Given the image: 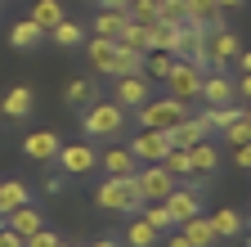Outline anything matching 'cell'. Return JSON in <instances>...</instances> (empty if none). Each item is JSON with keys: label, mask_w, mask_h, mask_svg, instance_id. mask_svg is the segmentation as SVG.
<instances>
[{"label": "cell", "mask_w": 251, "mask_h": 247, "mask_svg": "<svg viewBox=\"0 0 251 247\" xmlns=\"http://www.w3.org/2000/svg\"><path fill=\"white\" fill-rule=\"evenodd\" d=\"M126 126H130V112H126L117 99H94V104H85L81 108V131H85V139H117V135H126Z\"/></svg>", "instance_id": "6da1fadb"}, {"label": "cell", "mask_w": 251, "mask_h": 247, "mask_svg": "<svg viewBox=\"0 0 251 247\" xmlns=\"http://www.w3.org/2000/svg\"><path fill=\"white\" fill-rule=\"evenodd\" d=\"M94 202H99L103 211H121V216H130V211L144 207V193H139L135 175H108L99 189H94Z\"/></svg>", "instance_id": "7a4b0ae2"}, {"label": "cell", "mask_w": 251, "mask_h": 247, "mask_svg": "<svg viewBox=\"0 0 251 247\" xmlns=\"http://www.w3.org/2000/svg\"><path fill=\"white\" fill-rule=\"evenodd\" d=\"M184 117H188V104H184V99L157 95V99H148V104L135 108V126H139V131H171L175 121H184Z\"/></svg>", "instance_id": "3957f363"}, {"label": "cell", "mask_w": 251, "mask_h": 247, "mask_svg": "<svg viewBox=\"0 0 251 247\" xmlns=\"http://www.w3.org/2000/svg\"><path fill=\"white\" fill-rule=\"evenodd\" d=\"M175 58H188V63H198L202 72L211 68V32L206 27H193L184 23L179 27V45H175Z\"/></svg>", "instance_id": "277c9868"}, {"label": "cell", "mask_w": 251, "mask_h": 247, "mask_svg": "<svg viewBox=\"0 0 251 247\" xmlns=\"http://www.w3.org/2000/svg\"><path fill=\"white\" fill-rule=\"evenodd\" d=\"M54 166L63 175H90L94 166H99V148H94V139H81V144H63Z\"/></svg>", "instance_id": "5b68a950"}, {"label": "cell", "mask_w": 251, "mask_h": 247, "mask_svg": "<svg viewBox=\"0 0 251 247\" xmlns=\"http://www.w3.org/2000/svg\"><path fill=\"white\" fill-rule=\"evenodd\" d=\"M198 90H202V68L188 63V58H175V68L166 72V95L188 104V99H198Z\"/></svg>", "instance_id": "8992f818"}, {"label": "cell", "mask_w": 251, "mask_h": 247, "mask_svg": "<svg viewBox=\"0 0 251 247\" xmlns=\"http://www.w3.org/2000/svg\"><path fill=\"white\" fill-rule=\"evenodd\" d=\"M135 184H139V193H144V202H162L171 189H175V175L162 166V162H144V171H135Z\"/></svg>", "instance_id": "52a82bcc"}, {"label": "cell", "mask_w": 251, "mask_h": 247, "mask_svg": "<svg viewBox=\"0 0 251 247\" xmlns=\"http://www.w3.org/2000/svg\"><path fill=\"white\" fill-rule=\"evenodd\" d=\"M112 99H117L126 112H135L139 104L152 99V77H144V72H139V77H117V81H112Z\"/></svg>", "instance_id": "ba28073f"}, {"label": "cell", "mask_w": 251, "mask_h": 247, "mask_svg": "<svg viewBox=\"0 0 251 247\" xmlns=\"http://www.w3.org/2000/svg\"><path fill=\"white\" fill-rule=\"evenodd\" d=\"M162 202H166V211L175 216V225H184L188 216L202 211V189H193V184H175V189H171Z\"/></svg>", "instance_id": "9c48e42d"}, {"label": "cell", "mask_w": 251, "mask_h": 247, "mask_svg": "<svg viewBox=\"0 0 251 247\" xmlns=\"http://www.w3.org/2000/svg\"><path fill=\"white\" fill-rule=\"evenodd\" d=\"M126 148H130V153H135V162L144 166V162H162V158H166V148H171V139H166V131H139Z\"/></svg>", "instance_id": "30bf717a"}, {"label": "cell", "mask_w": 251, "mask_h": 247, "mask_svg": "<svg viewBox=\"0 0 251 247\" xmlns=\"http://www.w3.org/2000/svg\"><path fill=\"white\" fill-rule=\"evenodd\" d=\"M198 99H206V108L238 104V95H233V81H229L225 72H202V90H198Z\"/></svg>", "instance_id": "8fae6325"}, {"label": "cell", "mask_w": 251, "mask_h": 247, "mask_svg": "<svg viewBox=\"0 0 251 247\" xmlns=\"http://www.w3.org/2000/svg\"><path fill=\"white\" fill-rule=\"evenodd\" d=\"M58 148H63L58 131H27V139H23V153H27L31 162H54Z\"/></svg>", "instance_id": "7c38bea8"}, {"label": "cell", "mask_w": 251, "mask_h": 247, "mask_svg": "<svg viewBox=\"0 0 251 247\" xmlns=\"http://www.w3.org/2000/svg\"><path fill=\"white\" fill-rule=\"evenodd\" d=\"M31 112H36V95H31V85H14L9 95H0V117L27 121Z\"/></svg>", "instance_id": "4fadbf2b"}, {"label": "cell", "mask_w": 251, "mask_h": 247, "mask_svg": "<svg viewBox=\"0 0 251 247\" xmlns=\"http://www.w3.org/2000/svg\"><path fill=\"white\" fill-rule=\"evenodd\" d=\"M184 23H193V27H206V32H220L225 27V9L215 5V0H184Z\"/></svg>", "instance_id": "5bb4252c"}, {"label": "cell", "mask_w": 251, "mask_h": 247, "mask_svg": "<svg viewBox=\"0 0 251 247\" xmlns=\"http://www.w3.org/2000/svg\"><path fill=\"white\" fill-rule=\"evenodd\" d=\"M206 135H211V126H206L202 117H184V121H175V126L166 131V139H171L175 148H193V144L206 139Z\"/></svg>", "instance_id": "9a60e30c"}, {"label": "cell", "mask_w": 251, "mask_h": 247, "mask_svg": "<svg viewBox=\"0 0 251 247\" xmlns=\"http://www.w3.org/2000/svg\"><path fill=\"white\" fill-rule=\"evenodd\" d=\"M99 166H103L108 175H135V171H139L135 153L126 148V144H108V148L99 153Z\"/></svg>", "instance_id": "2e32d148"}, {"label": "cell", "mask_w": 251, "mask_h": 247, "mask_svg": "<svg viewBox=\"0 0 251 247\" xmlns=\"http://www.w3.org/2000/svg\"><path fill=\"white\" fill-rule=\"evenodd\" d=\"M144 58H148V54L126 50V45L117 41V50H112V68H108V81H117V77H139V72H144Z\"/></svg>", "instance_id": "e0dca14e"}, {"label": "cell", "mask_w": 251, "mask_h": 247, "mask_svg": "<svg viewBox=\"0 0 251 247\" xmlns=\"http://www.w3.org/2000/svg\"><path fill=\"white\" fill-rule=\"evenodd\" d=\"M179 229H184V238L193 243V247H215V243H220V238H215V225H211V216H202V211L188 216Z\"/></svg>", "instance_id": "ac0fdd59"}, {"label": "cell", "mask_w": 251, "mask_h": 247, "mask_svg": "<svg viewBox=\"0 0 251 247\" xmlns=\"http://www.w3.org/2000/svg\"><path fill=\"white\" fill-rule=\"evenodd\" d=\"M179 27H184V23H179ZM179 27H175V23H162V18L148 23V54H152V50L175 54V45H179Z\"/></svg>", "instance_id": "d6986e66"}, {"label": "cell", "mask_w": 251, "mask_h": 247, "mask_svg": "<svg viewBox=\"0 0 251 247\" xmlns=\"http://www.w3.org/2000/svg\"><path fill=\"white\" fill-rule=\"evenodd\" d=\"M27 18L36 23V27H41L45 36H50L54 27H58L63 18H68V14H63V0H36V5H31V14H27Z\"/></svg>", "instance_id": "ffe728a7"}, {"label": "cell", "mask_w": 251, "mask_h": 247, "mask_svg": "<svg viewBox=\"0 0 251 247\" xmlns=\"http://www.w3.org/2000/svg\"><path fill=\"white\" fill-rule=\"evenodd\" d=\"M112 50H117V41H108V36H90L85 41V58H90V68L99 77H108V68H112Z\"/></svg>", "instance_id": "44dd1931"}, {"label": "cell", "mask_w": 251, "mask_h": 247, "mask_svg": "<svg viewBox=\"0 0 251 247\" xmlns=\"http://www.w3.org/2000/svg\"><path fill=\"white\" fill-rule=\"evenodd\" d=\"M211 225H215V238H242V234H247L242 211H233V207H220V211L211 216Z\"/></svg>", "instance_id": "7402d4cb"}, {"label": "cell", "mask_w": 251, "mask_h": 247, "mask_svg": "<svg viewBox=\"0 0 251 247\" xmlns=\"http://www.w3.org/2000/svg\"><path fill=\"white\" fill-rule=\"evenodd\" d=\"M5 225H9V229H18V234L27 238V234H36V229H41L45 220H41V211L31 207V202H23V207H14V211L5 216Z\"/></svg>", "instance_id": "603a6c76"}, {"label": "cell", "mask_w": 251, "mask_h": 247, "mask_svg": "<svg viewBox=\"0 0 251 247\" xmlns=\"http://www.w3.org/2000/svg\"><path fill=\"white\" fill-rule=\"evenodd\" d=\"M126 23H130V14H126V9H99V14H94V36L117 41Z\"/></svg>", "instance_id": "cb8c5ba5"}, {"label": "cell", "mask_w": 251, "mask_h": 247, "mask_svg": "<svg viewBox=\"0 0 251 247\" xmlns=\"http://www.w3.org/2000/svg\"><path fill=\"white\" fill-rule=\"evenodd\" d=\"M23 202H31V189H27V184L23 180H0V216H9Z\"/></svg>", "instance_id": "d4e9b609"}, {"label": "cell", "mask_w": 251, "mask_h": 247, "mask_svg": "<svg viewBox=\"0 0 251 247\" xmlns=\"http://www.w3.org/2000/svg\"><path fill=\"white\" fill-rule=\"evenodd\" d=\"M41 41H45V32H41L31 18H23V23H14V27H9V45H14V50H36Z\"/></svg>", "instance_id": "484cf974"}, {"label": "cell", "mask_w": 251, "mask_h": 247, "mask_svg": "<svg viewBox=\"0 0 251 247\" xmlns=\"http://www.w3.org/2000/svg\"><path fill=\"white\" fill-rule=\"evenodd\" d=\"M188 158H193V171H202V175H215V166H220V148H215L211 139H198L193 148H188Z\"/></svg>", "instance_id": "4316f807"}, {"label": "cell", "mask_w": 251, "mask_h": 247, "mask_svg": "<svg viewBox=\"0 0 251 247\" xmlns=\"http://www.w3.org/2000/svg\"><path fill=\"white\" fill-rule=\"evenodd\" d=\"M50 41L58 45V50H76V45H85V32H81V23H72V18H63L54 32H50Z\"/></svg>", "instance_id": "83f0119b"}, {"label": "cell", "mask_w": 251, "mask_h": 247, "mask_svg": "<svg viewBox=\"0 0 251 247\" xmlns=\"http://www.w3.org/2000/svg\"><path fill=\"white\" fill-rule=\"evenodd\" d=\"M94 95H99V90H94V81H85V77H72L68 85H63V99H68L72 108H85V104H94Z\"/></svg>", "instance_id": "f1b7e54d"}, {"label": "cell", "mask_w": 251, "mask_h": 247, "mask_svg": "<svg viewBox=\"0 0 251 247\" xmlns=\"http://www.w3.org/2000/svg\"><path fill=\"white\" fill-rule=\"evenodd\" d=\"M157 238H166V234H157V229L144 220V216H135V220L126 225V243H130V247H152Z\"/></svg>", "instance_id": "f546056e"}, {"label": "cell", "mask_w": 251, "mask_h": 247, "mask_svg": "<svg viewBox=\"0 0 251 247\" xmlns=\"http://www.w3.org/2000/svg\"><path fill=\"white\" fill-rule=\"evenodd\" d=\"M139 211H144V220H148L157 234H171V229H179V225H175V216L166 211V202H144Z\"/></svg>", "instance_id": "4dcf8cb0"}, {"label": "cell", "mask_w": 251, "mask_h": 247, "mask_svg": "<svg viewBox=\"0 0 251 247\" xmlns=\"http://www.w3.org/2000/svg\"><path fill=\"white\" fill-rule=\"evenodd\" d=\"M162 166L175 175V180H188V175H193V158H188V148H166V158H162Z\"/></svg>", "instance_id": "1f68e13d"}, {"label": "cell", "mask_w": 251, "mask_h": 247, "mask_svg": "<svg viewBox=\"0 0 251 247\" xmlns=\"http://www.w3.org/2000/svg\"><path fill=\"white\" fill-rule=\"evenodd\" d=\"M117 41H121L126 50H139V54H148V23H135V18H130V23L121 27V36H117Z\"/></svg>", "instance_id": "d6a6232c"}, {"label": "cell", "mask_w": 251, "mask_h": 247, "mask_svg": "<svg viewBox=\"0 0 251 247\" xmlns=\"http://www.w3.org/2000/svg\"><path fill=\"white\" fill-rule=\"evenodd\" d=\"M238 117H242V108H238V104H220V108H206V112H202V121H206L211 131H225V126H233Z\"/></svg>", "instance_id": "836d02e7"}, {"label": "cell", "mask_w": 251, "mask_h": 247, "mask_svg": "<svg viewBox=\"0 0 251 247\" xmlns=\"http://www.w3.org/2000/svg\"><path fill=\"white\" fill-rule=\"evenodd\" d=\"M171 68H175V54H166V50H152L144 58V77H152V81H166Z\"/></svg>", "instance_id": "e575fe53"}, {"label": "cell", "mask_w": 251, "mask_h": 247, "mask_svg": "<svg viewBox=\"0 0 251 247\" xmlns=\"http://www.w3.org/2000/svg\"><path fill=\"white\" fill-rule=\"evenodd\" d=\"M184 14H188V9H184V0H157V18H162V23H175V27H179Z\"/></svg>", "instance_id": "d590c367"}, {"label": "cell", "mask_w": 251, "mask_h": 247, "mask_svg": "<svg viewBox=\"0 0 251 247\" xmlns=\"http://www.w3.org/2000/svg\"><path fill=\"white\" fill-rule=\"evenodd\" d=\"M126 14H130L135 23H157V0H130Z\"/></svg>", "instance_id": "8d00e7d4"}, {"label": "cell", "mask_w": 251, "mask_h": 247, "mask_svg": "<svg viewBox=\"0 0 251 247\" xmlns=\"http://www.w3.org/2000/svg\"><path fill=\"white\" fill-rule=\"evenodd\" d=\"M247 139H251V126H247L242 117L233 121V126H225V144H229V148H233V144H247Z\"/></svg>", "instance_id": "74e56055"}, {"label": "cell", "mask_w": 251, "mask_h": 247, "mask_svg": "<svg viewBox=\"0 0 251 247\" xmlns=\"http://www.w3.org/2000/svg\"><path fill=\"white\" fill-rule=\"evenodd\" d=\"M23 247H58V234H54V229H45V225H41V229H36V234H27V238H23Z\"/></svg>", "instance_id": "f35d334b"}, {"label": "cell", "mask_w": 251, "mask_h": 247, "mask_svg": "<svg viewBox=\"0 0 251 247\" xmlns=\"http://www.w3.org/2000/svg\"><path fill=\"white\" fill-rule=\"evenodd\" d=\"M233 166L251 171V139H247V144H233Z\"/></svg>", "instance_id": "ab89813d"}, {"label": "cell", "mask_w": 251, "mask_h": 247, "mask_svg": "<svg viewBox=\"0 0 251 247\" xmlns=\"http://www.w3.org/2000/svg\"><path fill=\"white\" fill-rule=\"evenodd\" d=\"M0 247H23V234H18V229H9L5 220H0Z\"/></svg>", "instance_id": "60d3db41"}, {"label": "cell", "mask_w": 251, "mask_h": 247, "mask_svg": "<svg viewBox=\"0 0 251 247\" xmlns=\"http://www.w3.org/2000/svg\"><path fill=\"white\" fill-rule=\"evenodd\" d=\"M63 189H68V175H63V171H58V175H50V180H45V193H50V198H58V193H63Z\"/></svg>", "instance_id": "b9f144b4"}, {"label": "cell", "mask_w": 251, "mask_h": 247, "mask_svg": "<svg viewBox=\"0 0 251 247\" xmlns=\"http://www.w3.org/2000/svg\"><path fill=\"white\" fill-rule=\"evenodd\" d=\"M233 95H238V99H247V104H251V72H242V77H238V81H233Z\"/></svg>", "instance_id": "7bdbcfd3"}, {"label": "cell", "mask_w": 251, "mask_h": 247, "mask_svg": "<svg viewBox=\"0 0 251 247\" xmlns=\"http://www.w3.org/2000/svg\"><path fill=\"white\" fill-rule=\"evenodd\" d=\"M166 247H193V243L184 238V229H171V234H166Z\"/></svg>", "instance_id": "ee69618b"}, {"label": "cell", "mask_w": 251, "mask_h": 247, "mask_svg": "<svg viewBox=\"0 0 251 247\" xmlns=\"http://www.w3.org/2000/svg\"><path fill=\"white\" fill-rule=\"evenodd\" d=\"M233 63H238V72H251V50H238Z\"/></svg>", "instance_id": "f6af8a7d"}, {"label": "cell", "mask_w": 251, "mask_h": 247, "mask_svg": "<svg viewBox=\"0 0 251 247\" xmlns=\"http://www.w3.org/2000/svg\"><path fill=\"white\" fill-rule=\"evenodd\" d=\"M215 5H220V9H225V14H229V9H242V5H247V0H215Z\"/></svg>", "instance_id": "bcb514c9"}, {"label": "cell", "mask_w": 251, "mask_h": 247, "mask_svg": "<svg viewBox=\"0 0 251 247\" xmlns=\"http://www.w3.org/2000/svg\"><path fill=\"white\" fill-rule=\"evenodd\" d=\"M130 0H99V9H126Z\"/></svg>", "instance_id": "7dc6e473"}, {"label": "cell", "mask_w": 251, "mask_h": 247, "mask_svg": "<svg viewBox=\"0 0 251 247\" xmlns=\"http://www.w3.org/2000/svg\"><path fill=\"white\" fill-rule=\"evenodd\" d=\"M90 247H121V243H117V238H94Z\"/></svg>", "instance_id": "c3c4849f"}, {"label": "cell", "mask_w": 251, "mask_h": 247, "mask_svg": "<svg viewBox=\"0 0 251 247\" xmlns=\"http://www.w3.org/2000/svg\"><path fill=\"white\" fill-rule=\"evenodd\" d=\"M242 121H247V126H251V104H247V108H242Z\"/></svg>", "instance_id": "681fc988"}, {"label": "cell", "mask_w": 251, "mask_h": 247, "mask_svg": "<svg viewBox=\"0 0 251 247\" xmlns=\"http://www.w3.org/2000/svg\"><path fill=\"white\" fill-rule=\"evenodd\" d=\"M58 247H76V243H68V238H58Z\"/></svg>", "instance_id": "f907efd6"}, {"label": "cell", "mask_w": 251, "mask_h": 247, "mask_svg": "<svg viewBox=\"0 0 251 247\" xmlns=\"http://www.w3.org/2000/svg\"><path fill=\"white\" fill-rule=\"evenodd\" d=\"M247 247H251V234H247Z\"/></svg>", "instance_id": "816d5d0a"}]
</instances>
